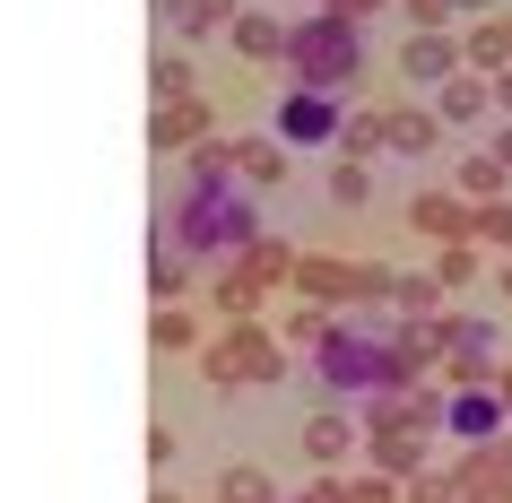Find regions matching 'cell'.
I'll return each mask as SVG.
<instances>
[{"mask_svg":"<svg viewBox=\"0 0 512 503\" xmlns=\"http://www.w3.org/2000/svg\"><path fill=\"white\" fill-rule=\"evenodd\" d=\"M460 9H486V0H452V18H460Z\"/></svg>","mask_w":512,"mask_h":503,"instance_id":"cell-40","label":"cell"},{"mask_svg":"<svg viewBox=\"0 0 512 503\" xmlns=\"http://www.w3.org/2000/svg\"><path fill=\"white\" fill-rule=\"evenodd\" d=\"M408 18L417 27H452V0H408Z\"/></svg>","mask_w":512,"mask_h":503,"instance_id":"cell-36","label":"cell"},{"mask_svg":"<svg viewBox=\"0 0 512 503\" xmlns=\"http://www.w3.org/2000/svg\"><path fill=\"white\" fill-rule=\"evenodd\" d=\"M486 96H495V105L512 113V61H504V70H495V79H486Z\"/></svg>","mask_w":512,"mask_h":503,"instance_id":"cell-37","label":"cell"},{"mask_svg":"<svg viewBox=\"0 0 512 503\" xmlns=\"http://www.w3.org/2000/svg\"><path fill=\"white\" fill-rule=\"evenodd\" d=\"M382 148V113H348L339 122V157H374Z\"/></svg>","mask_w":512,"mask_h":503,"instance_id":"cell-28","label":"cell"},{"mask_svg":"<svg viewBox=\"0 0 512 503\" xmlns=\"http://www.w3.org/2000/svg\"><path fill=\"white\" fill-rule=\"evenodd\" d=\"M165 96H191V61L183 53H157V105Z\"/></svg>","mask_w":512,"mask_h":503,"instance_id":"cell-33","label":"cell"},{"mask_svg":"<svg viewBox=\"0 0 512 503\" xmlns=\"http://www.w3.org/2000/svg\"><path fill=\"white\" fill-rule=\"evenodd\" d=\"M217 503H278V486L261 469H226L217 477Z\"/></svg>","mask_w":512,"mask_h":503,"instance_id":"cell-25","label":"cell"},{"mask_svg":"<svg viewBox=\"0 0 512 503\" xmlns=\"http://www.w3.org/2000/svg\"><path fill=\"white\" fill-rule=\"evenodd\" d=\"M226 35H235L243 61H278V53H287V27H278L270 9H235V18H226Z\"/></svg>","mask_w":512,"mask_h":503,"instance_id":"cell-14","label":"cell"},{"mask_svg":"<svg viewBox=\"0 0 512 503\" xmlns=\"http://www.w3.org/2000/svg\"><path fill=\"white\" fill-rule=\"evenodd\" d=\"M495 157H504V165H512V122H504V131H495Z\"/></svg>","mask_w":512,"mask_h":503,"instance_id":"cell-39","label":"cell"},{"mask_svg":"<svg viewBox=\"0 0 512 503\" xmlns=\"http://www.w3.org/2000/svg\"><path fill=\"white\" fill-rule=\"evenodd\" d=\"M287 287L330 313V304H348V261H304V252H296V278H287Z\"/></svg>","mask_w":512,"mask_h":503,"instance_id":"cell-15","label":"cell"},{"mask_svg":"<svg viewBox=\"0 0 512 503\" xmlns=\"http://www.w3.org/2000/svg\"><path fill=\"white\" fill-rule=\"evenodd\" d=\"M495 287H504V295H512V261H504V278H495Z\"/></svg>","mask_w":512,"mask_h":503,"instance_id":"cell-41","label":"cell"},{"mask_svg":"<svg viewBox=\"0 0 512 503\" xmlns=\"http://www.w3.org/2000/svg\"><path fill=\"white\" fill-rule=\"evenodd\" d=\"M330 18H348V27H365V18H382V9H391V0H322Z\"/></svg>","mask_w":512,"mask_h":503,"instance_id":"cell-34","label":"cell"},{"mask_svg":"<svg viewBox=\"0 0 512 503\" xmlns=\"http://www.w3.org/2000/svg\"><path fill=\"white\" fill-rule=\"evenodd\" d=\"M426 443L434 434H417V425H374V434H365V460H374L382 477H408V469H426Z\"/></svg>","mask_w":512,"mask_h":503,"instance_id":"cell-10","label":"cell"},{"mask_svg":"<svg viewBox=\"0 0 512 503\" xmlns=\"http://www.w3.org/2000/svg\"><path fill=\"white\" fill-rule=\"evenodd\" d=\"M408 226L434 243H469V191H417L408 200Z\"/></svg>","mask_w":512,"mask_h":503,"instance_id":"cell-9","label":"cell"},{"mask_svg":"<svg viewBox=\"0 0 512 503\" xmlns=\"http://www.w3.org/2000/svg\"><path fill=\"white\" fill-rule=\"evenodd\" d=\"M348 96H330V87H287L278 96V139L287 148H339V122H348Z\"/></svg>","mask_w":512,"mask_h":503,"instance_id":"cell-6","label":"cell"},{"mask_svg":"<svg viewBox=\"0 0 512 503\" xmlns=\"http://www.w3.org/2000/svg\"><path fill=\"white\" fill-rule=\"evenodd\" d=\"M469 243L512 252V200H469Z\"/></svg>","mask_w":512,"mask_h":503,"instance_id":"cell-23","label":"cell"},{"mask_svg":"<svg viewBox=\"0 0 512 503\" xmlns=\"http://www.w3.org/2000/svg\"><path fill=\"white\" fill-rule=\"evenodd\" d=\"M157 347H174V356H183V347H200V321H191L183 304H157Z\"/></svg>","mask_w":512,"mask_h":503,"instance_id":"cell-31","label":"cell"},{"mask_svg":"<svg viewBox=\"0 0 512 503\" xmlns=\"http://www.w3.org/2000/svg\"><path fill=\"white\" fill-rule=\"evenodd\" d=\"M504 174H512V165L495 157V148H478V157H460L452 191H469V200H504Z\"/></svg>","mask_w":512,"mask_h":503,"instance_id":"cell-21","label":"cell"},{"mask_svg":"<svg viewBox=\"0 0 512 503\" xmlns=\"http://www.w3.org/2000/svg\"><path fill=\"white\" fill-rule=\"evenodd\" d=\"M434 339H443V373H452V382H495V356H504L495 321H478V313H434Z\"/></svg>","mask_w":512,"mask_h":503,"instance_id":"cell-5","label":"cell"},{"mask_svg":"<svg viewBox=\"0 0 512 503\" xmlns=\"http://www.w3.org/2000/svg\"><path fill=\"white\" fill-rule=\"evenodd\" d=\"M339 503H400V477H382V469H365V477H339Z\"/></svg>","mask_w":512,"mask_h":503,"instance_id":"cell-30","label":"cell"},{"mask_svg":"<svg viewBox=\"0 0 512 503\" xmlns=\"http://www.w3.org/2000/svg\"><path fill=\"white\" fill-rule=\"evenodd\" d=\"M486 105H495V96H486V70H469V61H460L452 79H443V105H434V113H443V122H478Z\"/></svg>","mask_w":512,"mask_h":503,"instance_id":"cell-17","label":"cell"},{"mask_svg":"<svg viewBox=\"0 0 512 503\" xmlns=\"http://www.w3.org/2000/svg\"><path fill=\"white\" fill-rule=\"evenodd\" d=\"M209 295H217V313H226V321H252L270 287H261V278H252L243 261H226V269H217V287H209Z\"/></svg>","mask_w":512,"mask_h":503,"instance_id":"cell-16","label":"cell"},{"mask_svg":"<svg viewBox=\"0 0 512 503\" xmlns=\"http://www.w3.org/2000/svg\"><path fill=\"white\" fill-rule=\"evenodd\" d=\"M434 139H443V113H426V105H391V113H382V148H400V157H426Z\"/></svg>","mask_w":512,"mask_h":503,"instance_id":"cell-13","label":"cell"},{"mask_svg":"<svg viewBox=\"0 0 512 503\" xmlns=\"http://www.w3.org/2000/svg\"><path fill=\"white\" fill-rule=\"evenodd\" d=\"M148 139H157V148H200V139H209V96H200V87H191V96H165Z\"/></svg>","mask_w":512,"mask_h":503,"instance_id":"cell-12","label":"cell"},{"mask_svg":"<svg viewBox=\"0 0 512 503\" xmlns=\"http://www.w3.org/2000/svg\"><path fill=\"white\" fill-rule=\"evenodd\" d=\"M460 61L495 79V70H504V61H512V18H486V27H469V44H460Z\"/></svg>","mask_w":512,"mask_h":503,"instance_id":"cell-19","label":"cell"},{"mask_svg":"<svg viewBox=\"0 0 512 503\" xmlns=\"http://www.w3.org/2000/svg\"><path fill=\"white\" fill-rule=\"evenodd\" d=\"M434 295H443V278H391V304L408 321H434Z\"/></svg>","mask_w":512,"mask_h":503,"instance_id":"cell-26","label":"cell"},{"mask_svg":"<svg viewBox=\"0 0 512 503\" xmlns=\"http://www.w3.org/2000/svg\"><path fill=\"white\" fill-rule=\"evenodd\" d=\"M322 330H330V313H322V304H304V313H296V321H287V339H304V347L322 339Z\"/></svg>","mask_w":512,"mask_h":503,"instance_id":"cell-35","label":"cell"},{"mask_svg":"<svg viewBox=\"0 0 512 503\" xmlns=\"http://www.w3.org/2000/svg\"><path fill=\"white\" fill-rule=\"evenodd\" d=\"M313 373L330 382V399H365V391H382V382H400L391 339H374V330H339V321L313 339Z\"/></svg>","mask_w":512,"mask_h":503,"instance_id":"cell-3","label":"cell"},{"mask_svg":"<svg viewBox=\"0 0 512 503\" xmlns=\"http://www.w3.org/2000/svg\"><path fill=\"white\" fill-rule=\"evenodd\" d=\"M200 373H209V391H235V382H278L287 373V339L252 321H226V339H200Z\"/></svg>","mask_w":512,"mask_h":503,"instance_id":"cell-4","label":"cell"},{"mask_svg":"<svg viewBox=\"0 0 512 503\" xmlns=\"http://www.w3.org/2000/svg\"><path fill=\"white\" fill-rule=\"evenodd\" d=\"M443 434H460V443L504 434V399H495V382H460V391L443 399Z\"/></svg>","mask_w":512,"mask_h":503,"instance_id":"cell-8","label":"cell"},{"mask_svg":"<svg viewBox=\"0 0 512 503\" xmlns=\"http://www.w3.org/2000/svg\"><path fill=\"white\" fill-rule=\"evenodd\" d=\"M365 191H374V174H365V157H339V165H330V200H339V209H356Z\"/></svg>","mask_w":512,"mask_h":503,"instance_id":"cell-29","label":"cell"},{"mask_svg":"<svg viewBox=\"0 0 512 503\" xmlns=\"http://www.w3.org/2000/svg\"><path fill=\"white\" fill-rule=\"evenodd\" d=\"M183 278H191V252L174 235H157V261H148V287H157V304H174L183 295Z\"/></svg>","mask_w":512,"mask_h":503,"instance_id":"cell-22","label":"cell"},{"mask_svg":"<svg viewBox=\"0 0 512 503\" xmlns=\"http://www.w3.org/2000/svg\"><path fill=\"white\" fill-rule=\"evenodd\" d=\"M400 503H460V469H408Z\"/></svg>","mask_w":512,"mask_h":503,"instance_id":"cell-24","label":"cell"},{"mask_svg":"<svg viewBox=\"0 0 512 503\" xmlns=\"http://www.w3.org/2000/svg\"><path fill=\"white\" fill-rule=\"evenodd\" d=\"M391 278H400V269L365 261V269H348V295H365V304H391Z\"/></svg>","mask_w":512,"mask_h":503,"instance_id":"cell-32","label":"cell"},{"mask_svg":"<svg viewBox=\"0 0 512 503\" xmlns=\"http://www.w3.org/2000/svg\"><path fill=\"white\" fill-rule=\"evenodd\" d=\"M452 70H460V35H452V27H417V35L400 44V79H408V87H443Z\"/></svg>","mask_w":512,"mask_h":503,"instance_id":"cell-7","label":"cell"},{"mask_svg":"<svg viewBox=\"0 0 512 503\" xmlns=\"http://www.w3.org/2000/svg\"><path fill=\"white\" fill-rule=\"evenodd\" d=\"M157 503H183V495H157Z\"/></svg>","mask_w":512,"mask_h":503,"instance_id":"cell-42","label":"cell"},{"mask_svg":"<svg viewBox=\"0 0 512 503\" xmlns=\"http://www.w3.org/2000/svg\"><path fill=\"white\" fill-rule=\"evenodd\" d=\"M157 9H165V27H174V35H209V27L235 18L243 0H157Z\"/></svg>","mask_w":512,"mask_h":503,"instance_id":"cell-20","label":"cell"},{"mask_svg":"<svg viewBox=\"0 0 512 503\" xmlns=\"http://www.w3.org/2000/svg\"><path fill=\"white\" fill-rule=\"evenodd\" d=\"M287 70H296V87H330V96H356L365 87V27H348V18H296L287 27Z\"/></svg>","mask_w":512,"mask_h":503,"instance_id":"cell-2","label":"cell"},{"mask_svg":"<svg viewBox=\"0 0 512 503\" xmlns=\"http://www.w3.org/2000/svg\"><path fill=\"white\" fill-rule=\"evenodd\" d=\"M348 443H356V425L339 417V408H322V417L304 425V451H313V469H339V460H348Z\"/></svg>","mask_w":512,"mask_h":503,"instance_id":"cell-18","label":"cell"},{"mask_svg":"<svg viewBox=\"0 0 512 503\" xmlns=\"http://www.w3.org/2000/svg\"><path fill=\"white\" fill-rule=\"evenodd\" d=\"M287 139L278 131H252V139H235V183H252V191H270V183H287Z\"/></svg>","mask_w":512,"mask_h":503,"instance_id":"cell-11","label":"cell"},{"mask_svg":"<svg viewBox=\"0 0 512 503\" xmlns=\"http://www.w3.org/2000/svg\"><path fill=\"white\" fill-rule=\"evenodd\" d=\"M495 399H504V417H512V365H495Z\"/></svg>","mask_w":512,"mask_h":503,"instance_id":"cell-38","label":"cell"},{"mask_svg":"<svg viewBox=\"0 0 512 503\" xmlns=\"http://www.w3.org/2000/svg\"><path fill=\"white\" fill-rule=\"evenodd\" d=\"M434 278H443V295L478 287V252H469V243H443V261H434Z\"/></svg>","mask_w":512,"mask_h":503,"instance_id":"cell-27","label":"cell"},{"mask_svg":"<svg viewBox=\"0 0 512 503\" xmlns=\"http://www.w3.org/2000/svg\"><path fill=\"white\" fill-rule=\"evenodd\" d=\"M165 235L183 243L191 261H235L243 243L261 235V209H252V191L235 174H191L183 200L165 209Z\"/></svg>","mask_w":512,"mask_h":503,"instance_id":"cell-1","label":"cell"}]
</instances>
